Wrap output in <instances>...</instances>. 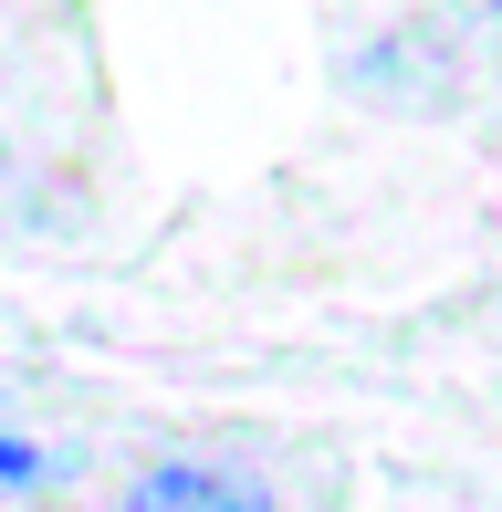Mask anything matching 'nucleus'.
<instances>
[{
    "instance_id": "nucleus-2",
    "label": "nucleus",
    "mask_w": 502,
    "mask_h": 512,
    "mask_svg": "<svg viewBox=\"0 0 502 512\" xmlns=\"http://www.w3.org/2000/svg\"><path fill=\"white\" fill-rule=\"evenodd\" d=\"M42 481H53V450L21 439V429H0V502H11V492H42Z\"/></svg>"
},
{
    "instance_id": "nucleus-3",
    "label": "nucleus",
    "mask_w": 502,
    "mask_h": 512,
    "mask_svg": "<svg viewBox=\"0 0 502 512\" xmlns=\"http://www.w3.org/2000/svg\"><path fill=\"white\" fill-rule=\"evenodd\" d=\"M492 11H502V0H440V21H461V32H482Z\"/></svg>"
},
{
    "instance_id": "nucleus-1",
    "label": "nucleus",
    "mask_w": 502,
    "mask_h": 512,
    "mask_svg": "<svg viewBox=\"0 0 502 512\" xmlns=\"http://www.w3.org/2000/svg\"><path fill=\"white\" fill-rule=\"evenodd\" d=\"M126 512H272V492L241 471H210V460H157L126 481Z\"/></svg>"
}]
</instances>
